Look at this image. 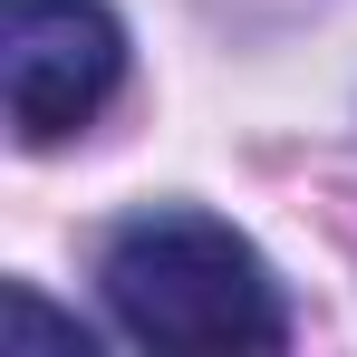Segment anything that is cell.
I'll return each instance as SVG.
<instances>
[{
    "instance_id": "6da1fadb",
    "label": "cell",
    "mask_w": 357,
    "mask_h": 357,
    "mask_svg": "<svg viewBox=\"0 0 357 357\" xmlns=\"http://www.w3.org/2000/svg\"><path fill=\"white\" fill-rule=\"evenodd\" d=\"M97 290L135 348H174V357H222V348H290V299L271 280V261L193 203H155L116 222Z\"/></svg>"
},
{
    "instance_id": "7a4b0ae2",
    "label": "cell",
    "mask_w": 357,
    "mask_h": 357,
    "mask_svg": "<svg viewBox=\"0 0 357 357\" xmlns=\"http://www.w3.org/2000/svg\"><path fill=\"white\" fill-rule=\"evenodd\" d=\"M126 87V20L107 0H0V97L20 145H68Z\"/></svg>"
}]
</instances>
